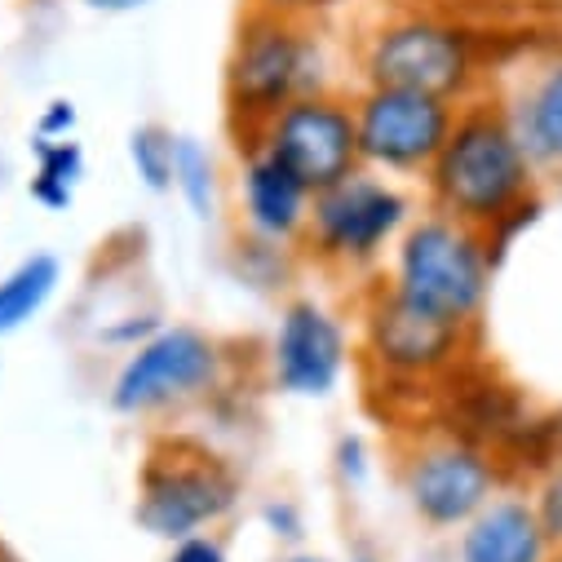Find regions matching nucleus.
<instances>
[{
	"instance_id": "nucleus-1",
	"label": "nucleus",
	"mask_w": 562,
	"mask_h": 562,
	"mask_svg": "<svg viewBox=\"0 0 562 562\" xmlns=\"http://www.w3.org/2000/svg\"><path fill=\"white\" fill-rule=\"evenodd\" d=\"M522 49L492 23L470 19L457 5H412L376 23L363 41V80L439 93L448 102H470L496 89L501 71Z\"/></svg>"
},
{
	"instance_id": "nucleus-2",
	"label": "nucleus",
	"mask_w": 562,
	"mask_h": 562,
	"mask_svg": "<svg viewBox=\"0 0 562 562\" xmlns=\"http://www.w3.org/2000/svg\"><path fill=\"white\" fill-rule=\"evenodd\" d=\"M426 187L439 213L487 235L540 195V169L531 165L492 89L461 102L448 143L426 173Z\"/></svg>"
},
{
	"instance_id": "nucleus-3",
	"label": "nucleus",
	"mask_w": 562,
	"mask_h": 562,
	"mask_svg": "<svg viewBox=\"0 0 562 562\" xmlns=\"http://www.w3.org/2000/svg\"><path fill=\"white\" fill-rule=\"evenodd\" d=\"M496 279V252L487 231L465 226L448 213L412 217L394 244L390 293L452 328L474 333Z\"/></svg>"
},
{
	"instance_id": "nucleus-4",
	"label": "nucleus",
	"mask_w": 562,
	"mask_h": 562,
	"mask_svg": "<svg viewBox=\"0 0 562 562\" xmlns=\"http://www.w3.org/2000/svg\"><path fill=\"white\" fill-rule=\"evenodd\" d=\"M324 41L306 19L248 5L235 27L226 58V106L231 120L252 137L274 111L297 98L324 93Z\"/></svg>"
},
{
	"instance_id": "nucleus-5",
	"label": "nucleus",
	"mask_w": 562,
	"mask_h": 562,
	"mask_svg": "<svg viewBox=\"0 0 562 562\" xmlns=\"http://www.w3.org/2000/svg\"><path fill=\"white\" fill-rule=\"evenodd\" d=\"M239 501V479L235 470L187 443H165L160 452L147 457L143 474H137V505L133 518L156 540H187L209 527H217Z\"/></svg>"
},
{
	"instance_id": "nucleus-6",
	"label": "nucleus",
	"mask_w": 562,
	"mask_h": 562,
	"mask_svg": "<svg viewBox=\"0 0 562 562\" xmlns=\"http://www.w3.org/2000/svg\"><path fill=\"white\" fill-rule=\"evenodd\" d=\"M226 355L222 346L191 328V324H165L143 346L124 350V363L111 376V407L120 416H151L182 403H195L222 385Z\"/></svg>"
},
{
	"instance_id": "nucleus-7",
	"label": "nucleus",
	"mask_w": 562,
	"mask_h": 562,
	"mask_svg": "<svg viewBox=\"0 0 562 562\" xmlns=\"http://www.w3.org/2000/svg\"><path fill=\"white\" fill-rule=\"evenodd\" d=\"M509 487V470L483 443L439 430L412 448L403 465V496L430 531H461L496 492Z\"/></svg>"
},
{
	"instance_id": "nucleus-8",
	"label": "nucleus",
	"mask_w": 562,
	"mask_h": 562,
	"mask_svg": "<svg viewBox=\"0 0 562 562\" xmlns=\"http://www.w3.org/2000/svg\"><path fill=\"white\" fill-rule=\"evenodd\" d=\"M457 111L461 102H448L439 93L398 89V85H363V93L355 98V128H359L363 165L385 169V173L426 178L457 124Z\"/></svg>"
},
{
	"instance_id": "nucleus-9",
	"label": "nucleus",
	"mask_w": 562,
	"mask_h": 562,
	"mask_svg": "<svg viewBox=\"0 0 562 562\" xmlns=\"http://www.w3.org/2000/svg\"><path fill=\"white\" fill-rule=\"evenodd\" d=\"M412 222V200L372 173H350L346 182L311 200L306 244L328 266H372Z\"/></svg>"
},
{
	"instance_id": "nucleus-10",
	"label": "nucleus",
	"mask_w": 562,
	"mask_h": 562,
	"mask_svg": "<svg viewBox=\"0 0 562 562\" xmlns=\"http://www.w3.org/2000/svg\"><path fill=\"white\" fill-rule=\"evenodd\" d=\"M252 143H261L270 156L284 160L311 187V195H319V191H328V187H337L363 169L355 102H346L328 89L297 98L284 111H274L252 133Z\"/></svg>"
},
{
	"instance_id": "nucleus-11",
	"label": "nucleus",
	"mask_w": 562,
	"mask_h": 562,
	"mask_svg": "<svg viewBox=\"0 0 562 562\" xmlns=\"http://www.w3.org/2000/svg\"><path fill=\"white\" fill-rule=\"evenodd\" d=\"M363 350L372 359V368L394 381V385H420V381H448L465 350H470V333L452 328L443 319H430L426 311L407 306L403 297H394L390 289L368 306V324H363Z\"/></svg>"
},
{
	"instance_id": "nucleus-12",
	"label": "nucleus",
	"mask_w": 562,
	"mask_h": 562,
	"mask_svg": "<svg viewBox=\"0 0 562 562\" xmlns=\"http://www.w3.org/2000/svg\"><path fill=\"white\" fill-rule=\"evenodd\" d=\"M509 80H496V98L527 147L540 178L562 182V36L527 41L505 67Z\"/></svg>"
},
{
	"instance_id": "nucleus-13",
	"label": "nucleus",
	"mask_w": 562,
	"mask_h": 562,
	"mask_svg": "<svg viewBox=\"0 0 562 562\" xmlns=\"http://www.w3.org/2000/svg\"><path fill=\"white\" fill-rule=\"evenodd\" d=\"M350 368V341L319 302H289L270 337V381L293 398H328Z\"/></svg>"
},
{
	"instance_id": "nucleus-14",
	"label": "nucleus",
	"mask_w": 562,
	"mask_h": 562,
	"mask_svg": "<svg viewBox=\"0 0 562 562\" xmlns=\"http://www.w3.org/2000/svg\"><path fill=\"white\" fill-rule=\"evenodd\" d=\"M311 187L261 143L248 137V151L239 165V204L244 222L261 244H293L306 235L311 222Z\"/></svg>"
},
{
	"instance_id": "nucleus-15",
	"label": "nucleus",
	"mask_w": 562,
	"mask_h": 562,
	"mask_svg": "<svg viewBox=\"0 0 562 562\" xmlns=\"http://www.w3.org/2000/svg\"><path fill=\"white\" fill-rule=\"evenodd\" d=\"M457 562H558V549L531 496L505 487L457 531Z\"/></svg>"
},
{
	"instance_id": "nucleus-16",
	"label": "nucleus",
	"mask_w": 562,
	"mask_h": 562,
	"mask_svg": "<svg viewBox=\"0 0 562 562\" xmlns=\"http://www.w3.org/2000/svg\"><path fill=\"white\" fill-rule=\"evenodd\" d=\"M63 284V261L54 252H32L0 274V341L32 328Z\"/></svg>"
},
{
	"instance_id": "nucleus-17",
	"label": "nucleus",
	"mask_w": 562,
	"mask_h": 562,
	"mask_svg": "<svg viewBox=\"0 0 562 562\" xmlns=\"http://www.w3.org/2000/svg\"><path fill=\"white\" fill-rule=\"evenodd\" d=\"M32 200L49 213H67L85 182V147L76 137H32Z\"/></svg>"
},
{
	"instance_id": "nucleus-18",
	"label": "nucleus",
	"mask_w": 562,
	"mask_h": 562,
	"mask_svg": "<svg viewBox=\"0 0 562 562\" xmlns=\"http://www.w3.org/2000/svg\"><path fill=\"white\" fill-rule=\"evenodd\" d=\"M173 191L187 200L191 217L200 222L217 217V160L191 133H178V147H173Z\"/></svg>"
},
{
	"instance_id": "nucleus-19",
	"label": "nucleus",
	"mask_w": 562,
	"mask_h": 562,
	"mask_svg": "<svg viewBox=\"0 0 562 562\" xmlns=\"http://www.w3.org/2000/svg\"><path fill=\"white\" fill-rule=\"evenodd\" d=\"M173 147L178 133H169L165 124H137L128 133V165L151 195L173 191Z\"/></svg>"
},
{
	"instance_id": "nucleus-20",
	"label": "nucleus",
	"mask_w": 562,
	"mask_h": 562,
	"mask_svg": "<svg viewBox=\"0 0 562 562\" xmlns=\"http://www.w3.org/2000/svg\"><path fill=\"white\" fill-rule=\"evenodd\" d=\"M536 514H540V527L544 536L553 540L558 558H562V457H553L544 470L531 474V487H527Z\"/></svg>"
},
{
	"instance_id": "nucleus-21",
	"label": "nucleus",
	"mask_w": 562,
	"mask_h": 562,
	"mask_svg": "<svg viewBox=\"0 0 562 562\" xmlns=\"http://www.w3.org/2000/svg\"><path fill=\"white\" fill-rule=\"evenodd\" d=\"M76 124H80V111L71 98H54L45 102L41 120H36V137H76Z\"/></svg>"
},
{
	"instance_id": "nucleus-22",
	"label": "nucleus",
	"mask_w": 562,
	"mask_h": 562,
	"mask_svg": "<svg viewBox=\"0 0 562 562\" xmlns=\"http://www.w3.org/2000/svg\"><path fill=\"white\" fill-rule=\"evenodd\" d=\"M165 562H231V553H226V544H222L217 536L200 531V536L178 540V544L169 549V558H165Z\"/></svg>"
},
{
	"instance_id": "nucleus-23",
	"label": "nucleus",
	"mask_w": 562,
	"mask_h": 562,
	"mask_svg": "<svg viewBox=\"0 0 562 562\" xmlns=\"http://www.w3.org/2000/svg\"><path fill=\"white\" fill-rule=\"evenodd\" d=\"M337 470H341V479L355 483V487L368 479V448H363L359 435H346V439L337 443Z\"/></svg>"
},
{
	"instance_id": "nucleus-24",
	"label": "nucleus",
	"mask_w": 562,
	"mask_h": 562,
	"mask_svg": "<svg viewBox=\"0 0 562 562\" xmlns=\"http://www.w3.org/2000/svg\"><path fill=\"white\" fill-rule=\"evenodd\" d=\"M248 5L257 10H274V14H293V19H311L328 5H337V0H248Z\"/></svg>"
},
{
	"instance_id": "nucleus-25",
	"label": "nucleus",
	"mask_w": 562,
	"mask_h": 562,
	"mask_svg": "<svg viewBox=\"0 0 562 562\" xmlns=\"http://www.w3.org/2000/svg\"><path fill=\"white\" fill-rule=\"evenodd\" d=\"M80 5L93 10V14H106V19H128V14L151 10L156 0H80Z\"/></svg>"
},
{
	"instance_id": "nucleus-26",
	"label": "nucleus",
	"mask_w": 562,
	"mask_h": 562,
	"mask_svg": "<svg viewBox=\"0 0 562 562\" xmlns=\"http://www.w3.org/2000/svg\"><path fill=\"white\" fill-rule=\"evenodd\" d=\"M266 522L274 527V536H302V518H297V509L289 505V501H279V505H266Z\"/></svg>"
},
{
	"instance_id": "nucleus-27",
	"label": "nucleus",
	"mask_w": 562,
	"mask_h": 562,
	"mask_svg": "<svg viewBox=\"0 0 562 562\" xmlns=\"http://www.w3.org/2000/svg\"><path fill=\"white\" fill-rule=\"evenodd\" d=\"M284 562H328V558H315V553H293V558H284Z\"/></svg>"
},
{
	"instance_id": "nucleus-28",
	"label": "nucleus",
	"mask_w": 562,
	"mask_h": 562,
	"mask_svg": "<svg viewBox=\"0 0 562 562\" xmlns=\"http://www.w3.org/2000/svg\"><path fill=\"white\" fill-rule=\"evenodd\" d=\"M426 5H457V0H426Z\"/></svg>"
},
{
	"instance_id": "nucleus-29",
	"label": "nucleus",
	"mask_w": 562,
	"mask_h": 562,
	"mask_svg": "<svg viewBox=\"0 0 562 562\" xmlns=\"http://www.w3.org/2000/svg\"><path fill=\"white\" fill-rule=\"evenodd\" d=\"M355 562H376V558H355Z\"/></svg>"
}]
</instances>
